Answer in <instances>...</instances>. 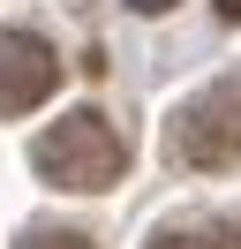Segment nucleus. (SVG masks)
Masks as SVG:
<instances>
[{"mask_svg": "<svg viewBox=\"0 0 241 249\" xmlns=\"http://www.w3.org/2000/svg\"><path fill=\"white\" fill-rule=\"evenodd\" d=\"M136 16H166V8H173V0H128Z\"/></svg>", "mask_w": 241, "mask_h": 249, "instance_id": "423d86ee", "label": "nucleus"}, {"mask_svg": "<svg viewBox=\"0 0 241 249\" xmlns=\"http://www.w3.org/2000/svg\"><path fill=\"white\" fill-rule=\"evenodd\" d=\"M219 16H226V23H241V0H219Z\"/></svg>", "mask_w": 241, "mask_h": 249, "instance_id": "0eeeda50", "label": "nucleus"}, {"mask_svg": "<svg viewBox=\"0 0 241 249\" xmlns=\"http://www.w3.org/2000/svg\"><path fill=\"white\" fill-rule=\"evenodd\" d=\"M30 166H38L53 189L98 196V189H113L120 174H128V136H120L98 106H75V113H60V121L30 143Z\"/></svg>", "mask_w": 241, "mask_h": 249, "instance_id": "f257e3e1", "label": "nucleus"}, {"mask_svg": "<svg viewBox=\"0 0 241 249\" xmlns=\"http://www.w3.org/2000/svg\"><path fill=\"white\" fill-rule=\"evenodd\" d=\"M166 159H173V166H196V174L241 166V76L204 83V91L166 121Z\"/></svg>", "mask_w": 241, "mask_h": 249, "instance_id": "f03ea898", "label": "nucleus"}, {"mask_svg": "<svg viewBox=\"0 0 241 249\" xmlns=\"http://www.w3.org/2000/svg\"><path fill=\"white\" fill-rule=\"evenodd\" d=\"M60 83V53L38 31H0V113H38Z\"/></svg>", "mask_w": 241, "mask_h": 249, "instance_id": "7ed1b4c3", "label": "nucleus"}, {"mask_svg": "<svg viewBox=\"0 0 241 249\" xmlns=\"http://www.w3.org/2000/svg\"><path fill=\"white\" fill-rule=\"evenodd\" d=\"M151 249H241V234L226 227V219L196 212V219H166V227L151 234Z\"/></svg>", "mask_w": 241, "mask_h": 249, "instance_id": "20e7f679", "label": "nucleus"}, {"mask_svg": "<svg viewBox=\"0 0 241 249\" xmlns=\"http://www.w3.org/2000/svg\"><path fill=\"white\" fill-rule=\"evenodd\" d=\"M15 249H90V234H75V227H30Z\"/></svg>", "mask_w": 241, "mask_h": 249, "instance_id": "39448f33", "label": "nucleus"}]
</instances>
